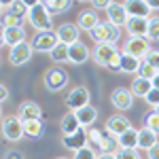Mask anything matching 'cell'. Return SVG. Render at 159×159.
Listing matches in <instances>:
<instances>
[{
	"instance_id": "1",
	"label": "cell",
	"mask_w": 159,
	"mask_h": 159,
	"mask_svg": "<svg viewBox=\"0 0 159 159\" xmlns=\"http://www.w3.org/2000/svg\"><path fill=\"white\" fill-rule=\"evenodd\" d=\"M28 21H30V25H32L36 32L53 30V15L47 11V7H45L43 2L30 9V13H28Z\"/></svg>"
},
{
	"instance_id": "2",
	"label": "cell",
	"mask_w": 159,
	"mask_h": 159,
	"mask_svg": "<svg viewBox=\"0 0 159 159\" xmlns=\"http://www.w3.org/2000/svg\"><path fill=\"white\" fill-rule=\"evenodd\" d=\"M89 36H91V40L96 45L98 43H112V45H117V40L121 38V28H117V25L110 24V21H100L89 32Z\"/></svg>"
},
{
	"instance_id": "3",
	"label": "cell",
	"mask_w": 159,
	"mask_h": 159,
	"mask_svg": "<svg viewBox=\"0 0 159 159\" xmlns=\"http://www.w3.org/2000/svg\"><path fill=\"white\" fill-rule=\"evenodd\" d=\"M0 132H2V138L7 142H19L24 138V121L17 117V115H9L0 121Z\"/></svg>"
},
{
	"instance_id": "4",
	"label": "cell",
	"mask_w": 159,
	"mask_h": 159,
	"mask_svg": "<svg viewBox=\"0 0 159 159\" xmlns=\"http://www.w3.org/2000/svg\"><path fill=\"white\" fill-rule=\"evenodd\" d=\"M68 81H70L68 72H66L64 68H57V66L49 68V70L45 72V76H43V83H45V87L49 89L51 93H57V91H61L64 87L68 85Z\"/></svg>"
},
{
	"instance_id": "5",
	"label": "cell",
	"mask_w": 159,
	"mask_h": 159,
	"mask_svg": "<svg viewBox=\"0 0 159 159\" xmlns=\"http://www.w3.org/2000/svg\"><path fill=\"white\" fill-rule=\"evenodd\" d=\"M148 40L147 36H129L125 43H123V51L121 53H125V55H132V57H138V60H144L147 57V53L151 49H148Z\"/></svg>"
},
{
	"instance_id": "6",
	"label": "cell",
	"mask_w": 159,
	"mask_h": 159,
	"mask_svg": "<svg viewBox=\"0 0 159 159\" xmlns=\"http://www.w3.org/2000/svg\"><path fill=\"white\" fill-rule=\"evenodd\" d=\"M117 53H121L117 45H112V43H98V45L91 49V60L96 61L98 66L106 68L110 64V60H112Z\"/></svg>"
},
{
	"instance_id": "7",
	"label": "cell",
	"mask_w": 159,
	"mask_h": 159,
	"mask_svg": "<svg viewBox=\"0 0 159 159\" xmlns=\"http://www.w3.org/2000/svg\"><path fill=\"white\" fill-rule=\"evenodd\" d=\"M60 40H57V34H55V30H47V32H36L34 36L30 38V45H32V49L38 51V53H49L55 45H57Z\"/></svg>"
},
{
	"instance_id": "8",
	"label": "cell",
	"mask_w": 159,
	"mask_h": 159,
	"mask_svg": "<svg viewBox=\"0 0 159 159\" xmlns=\"http://www.w3.org/2000/svg\"><path fill=\"white\" fill-rule=\"evenodd\" d=\"M32 53H34V49H32V45L28 40L17 45V47H11L9 49V64L15 66V68H21V66H25L32 60Z\"/></svg>"
},
{
	"instance_id": "9",
	"label": "cell",
	"mask_w": 159,
	"mask_h": 159,
	"mask_svg": "<svg viewBox=\"0 0 159 159\" xmlns=\"http://www.w3.org/2000/svg\"><path fill=\"white\" fill-rule=\"evenodd\" d=\"M89 100H91L89 89L79 85V87H72V89L68 91V96H66V106L70 110H79V108H83V106H87Z\"/></svg>"
},
{
	"instance_id": "10",
	"label": "cell",
	"mask_w": 159,
	"mask_h": 159,
	"mask_svg": "<svg viewBox=\"0 0 159 159\" xmlns=\"http://www.w3.org/2000/svg\"><path fill=\"white\" fill-rule=\"evenodd\" d=\"M134 98L136 96L127 87H115L112 93H110V102H112V106L117 110H129L134 106Z\"/></svg>"
},
{
	"instance_id": "11",
	"label": "cell",
	"mask_w": 159,
	"mask_h": 159,
	"mask_svg": "<svg viewBox=\"0 0 159 159\" xmlns=\"http://www.w3.org/2000/svg\"><path fill=\"white\" fill-rule=\"evenodd\" d=\"M17 117L21 121H32V119H43V108L40 104L34 100H24L19 106H17Z\"/></svg>"
},
{
	"instance_id": "12",
	"label": "cell",
	"mask_w": 159,
	"mask_h": 159,
	"mask_svg": "<svg viewBox=\"0 0 159 159\" xmlns=\"http://www.w3.org/2000/svg\"><path fill=\"white\" fill-rule=\"evenodd\" d=\"M89 57H91V51H89V47H87L85 43L76 40L72 45H68V61H70V64L81 66V64H85Z\"/></svg>"
},
{
	"instance_id": "13",
	"label": "cell",
	"mask_w": 159,
	"mask_h": 159,
	"mask_svg": "<svg viewBox=\"0 0 159 159\" xmlns=\"http://www.w3.org/2000/svg\"><path fill=\"white\" fill-rule=\"evenodd\" d=\"M127 19H129V15H127V11H125L123 2H112L108 9H106V21L115 24L117 28H125Z\"/></svg>"
},
{
	"instance_id": "14",
	"label": "cell",
	"mask_w": 159,
	"mask_h": 159,
	"mask_svg": "<svg viewBox=\"0 0 159 159\" xmlns=\"http://www.w3.org/2000/svg\"><path fill=\"white\" fill-rule=\"evenodd\" d=\"M2 40L4 45L11 49V47H17L25 43V28L24 25H11V28H2Z\"/></svg>"
},
{
	"instance_id": "15",
	"label": "cell",
	"mask_w": 159,
	"mask_h": 159,
	"mask_svg": "<svg viewBox=\"0 0 159 159\" xmlns=\"http://www.w3.org/2000/svg\"><path fill=\"white\" fill-rule=\"evenodd\" d=\"M55 34H57V40L60 43H66V45H72L79 40V34H81V30H79V25L76 24H70V21H64L55 28Z\"/></svg>"
},
{
	"instance_id": "16",
	"label": "cell",
	"mask_w": 159,
	"mask_h": 159,
	"mask_svg": "<svg viewBox=\"0 0 159 159\" xmlns=\"http://www.w3.org/2000/svg\"><path fill=\"white\" fill-rule=\"evenodd\" d=\"M87 142H89V138H87V129L85 127H81L79 132H74V134H66L61 138V144L68 148V151H79V148L87 147Z\"/></svg>"
},
{
	"instance_id": "17",
	"label": "cell",
	"mask_w": 159,
	"mask_h": 159,
	"mask_svg": "<svg viewBox=\"0 0 159 159\" xmlns=\"http://www.w3.org/2000/svg\"><path fill=\"white\" fill-rule=\"evenodd\" d=\"M104 127H106L112 136L119 138L123 132H127V129L132 127V123H129V119H127L125 115H112V117L106 119V125H104Z\"/></svg>"
},
{
	"instance_id": "18",
	"label": "cell",
	"mask_w": 159,
	"mask_h": 159,
	"mask_svg": "<svg viewBox=\"0 0 159 159\" xmlns=\"http://www.w3.org/2000/svg\"><path fill=\"white\" fill-rule=\"evenodd\" d=\"M125 30L129 36H148V17H129Z\"/></svg>"
},
{
	"instance_id": "19",
	"label": "cell",
	"mask_w": 159,
	"mask_h": 159,
	"mask_svg": "<svg viewBox=\"0 0 159 159\" xmlns=\"http://www.w3.org/2000/svg\"><path fill=\"white\" fill-rule=\"evenodd\" d=\"M123 7L129 17H148L151 15V7L147 0H125Z\"/></svg>"
},
{
	"instance_id": "20",
	"label": "cell",
	"mask_w": 159,
	"mask_h": 159,
	"mask_svg": "<svg viewBox=\"0 0 159 159\" xmlns=\"http://www.w3.org/2000/svg\"><path fill=\"white\" fill-rule=\"evenodd\" d=\"M98 24H100L98 11H93V9H87V11L79 13V17H76V25H79V30H83V32H91Z\"/></svg>"
},
{
	"instance_id": "21",
	"label": "cell",
	"mask_w": 159,
	"mask_h": 159,
	"mask_svg": "<svg viewBox=\"0 0 159 159\" xmlns=\"http://www.w3.org/2000/svg\"><path fill=\"white\" fill-rule=\"evenodd\" d=\"M74 112H76V119H79V123H81V127H85V129H89L93 123L98 121V108L91 106V104H87V106H83V108L74 110Z\"/></svg>"
},
{
	"instance_id": "22",
	"label": "cell",
	"mask_w": 159,
	"mask_h": 159,
	"mask_svg": "<svg viewBox=\"0 0 159 159\" xmlns=\"http://www.w3.org/2000/svg\"><path fill=\"white\" fill-rule=\"evenodd\" d=\"M60 129H61V136L74 134V132L81 129V123H79V119H76V112H74V110H68V112L60 119Z\"/></svg>"
},
{
	"instance_id": "23",
	"label": "cell",
	"mask_w": 159,
	"mask_h": 159,
	"mask_svg": "<svg viewBox=\"0 0 159 159\" xmlns=\"http://www.w3.org/2000/svg\"><path fill=\"white\" fill-rule=\"evenodd\" d=\"M157 134L155 132H151L148 127H140L138 129V148L140 151H148V148H153L157 144Z\"/></svg>"
},
{
	"instance_id": "24",
	"label": "cell",
	"mask_w": 159,
	"mask_h": 159,
	"mask_svg": "<svg viewBox=\"0 0 159 159\" xmlns=\"http://www.w3.org/2000/svg\"><path fill=\"white\" fill-rule=\"evenodd\" d=\"M98 151L100 153H117V151H119L117 136H112L106 127H104V132H102V140H100V144H98Z\"/></svg>"
},
{
	"instance_id": "25",
	"label": "cell",
	"mask_w": 159,
	"mask_h": 159,
	"mask_svg": "<svg viewBox=\"0 0 159 159\" xmlns=\"http://www.w3.org/2000/svg\"><path fill=\"white\" fill-rule=\"evenodd\" d=\"M129 89H132V93H134L136 98H142V100H144V96L153 89V83H151V79L136 76L134 81H132V87H129Z\"/></svg>"
},
{
	"instance_id": "26",
	"label": "cell",
	"mask_w": 159,
	"mask_h": 159,
	"mask_svg": "<svg viewBox=\"0 0 159 159\" xmlns=\"http://www.w3.org/2000/svg\"><path fill=\"white\" fill-rule=\"evenodd\" d=\"M24 134L25 138H43V134H45V123H43V119H32V121H25L24 123Z\"/></svg>"
},
{
	"instance_id": "27",
	"label": "cell",
	"mask_w": 159,
	"mask_h": 159,
	"mask_svg": "<svg viewBox=\"0 0 159 159\" xmlns=\"http://www.w3.org/2000/svg\"><path fill=\"white\" fill-rule=\"evenodd\" d=\"M117 142H119V148H138V129L129 127L117 138Z\"/></svg>"
},
{
	"instance_id": "28",
	"label": "cell",
	"mask_w": 159,
	"mask_h": 159,
	"mask_svg": "<svg viewBox=\"0 0 159 159\" xmlns=\"http://www.w3.org/2000/svg\"><path fill=\"white\" fill-rule=\"evenodd\" d=\"M43 4L47 7L51 15H60L72 9V0H43Z\"/></svg>"
},
{
	"instance_id": "29",
	"label": "cell",
	"mask_w": 159,
	"mask_h": 159,
	"mask_svg": "<svg viewBox=\"0 0 159 159\" xmlns=\"http://www.w3.org/2000/svg\"><path fill=\"white\" fill-rule=\"evenodd\" d=\"M49 60L53 61V64H66V61H68V45H66V43H57V45L49 51Z\"/></svg>"
},
{
	"instance_id": "30",
	"label": "cell",
	"mask_w": 159,
	"mask_h": 159,
	"mask_svg": "<svg viewBox=\"0 0 159 159\" xmlns=\"http://www.w3.org/2000/svg\"><path fill=\"white\" fill-rule=\"evenodd\" d=\"M140 64H142V60H138V57H132V55H125V53H121V72H125V74H138Z\"/></svg>"
},
{
	"instance_id": "31",
	"label": "cell",
	"mask_w": 159,
	"mask_h": 159,
	"mask_svg": "<svg viewBox=\"0 0 159 159\" xmlns=\"http://www.w3.org/2000/svg\"><path fill=\"white\" fill-rule=\"evenodd\" d=\"M142 125H144V127H148L151 132H155V134L159 136V112H157V110L147 112V115L142 117Z\"/></svg>"
},
{
	"instance_id": "32",
	"label": "cell",
	"mask_w": 159,
	"mask_h": 159,
	"mask_svg": "<svg viewBox=\"0 0 159 159\" xmlns=\"http://www.w3.org/2000/svg\"><path fill=\"white\" fill-rule=\"evenodd\" d=\"M0 25L2 28H11V25H24V19L21 17H17V15H13L11 11H4L0 15Z\"/></svg>"
},
{
	"instance_id": "33",
	"label": "cell",
	"mask_w": 159,
	"mask_h": 159,
	"mask_svg": "<svg viewBox=\"0 0 159 159\" xmlns=\"http://www.w3.org/2000/svg\"><path fill=\"white\" fill-rule=\"evenodd\" d=\"M148 40H159V15L148 17Z\"/></svg>"
},
{
	"instance_id": "34",
	"label": "cell",
	"mask_w": 159,
	"mask_h": 159,
	"mask_svg": "<svg viewBox=\"0 0 159 159\" xmlns=\"http://www.w3.org/2000/svg\"><path fill=\"white\" fill-rule=\"evenodd\" d=\"M72 159H98V153H96L93 148H91L89 144H87V147L79 148V151H74Z\"/></svg>"
},
{
	"instance_id": "35",
	"label": "cell",
	"mask_w": 159,
	"mask_h": 159,
	"mask_svg": "<svg viewBox=\"0 0 159 159\" xmlns=\"http://www.w3.org/2000/svg\"><path fill=\"white\" fill-rule=\"evenodd\" d=\"M115 157L117 159H142L140 153H138V148H119L115 153Z\"/></svg>"
},
{
	"instance_id": "36",
	"label": "cell",
	"mask_w": 159,
	"mask_h": 159,
	"mask_svg": "<svg viewBox=\"0 0 159 159\" xmlns=\"http://www.w3.org/2000/svg\"><path fill=\"white\" fill-rule=\"evenodd\" d=\"M7 11H11L13 15H17V17H21V19H28V13H30V9L25 7L24 2H19V0H17L11 9H7Z\"/></svg>"
},
{
	"instance_id": "37",
	"label": "cell",
	"mask_w": 159,
	"mask_h": 159,
	"mask_svg": "<svg viewBox=\"0 0 159 159\" xmlns=\"http://www.w3.org/2000/svg\"><path fill=\"white\" fill-rule=\"evenodd\" d=\"M157 74V70L151 66V64H147V61L142 60V64H140V68H138V76H144V79H153Z\"/></svg>"
},
{
	"instance_id": "38",
	"label": "cell",
	"mask_w": 159,
	"mask_h": 159,
	"mask_svg": "<svg viewBox=\"0 0 159 159\" xmlns=\"http://www.w3.org/2000/svg\"><path fill=\"white\" fill-rule=\"evenodd\" d=\"M144 102H147V104H148L153 110L157 108V106H159V89H155V87H153L147 96H144Z\"/></svg>"
},
{
	"instance_id": "39",
	"label": "cell",
	"mask_w": 159,
	"mask_h": 159,
	"mask_svg": "<svg viewBox=\"0 0 159 159\" xmlns=\"http://www.w3.org/2000/svg\"><path fill=\"white\" fill-rule=\"evenodd\" d=\"M102 132H104V129H98V127H93V125H91V127L87 129V138H89V142L98 147L100 140H102Z\"/></svg>"
},
{
	"instance_id": "40",
	"label": "cell",
	"mask_w": 159,
	"mask_h": 159,
	"mask_svg": "<svg viewBox=\"0 0 159 159\" xmlns=\"http://www.w3.org/2000/svg\"><path fill=\"white\" fill-rule=\"evenodd\" d=\"M144 61H147V64H151V66H153V68L159 72V51L157 49H151V51H148L147 57H144Z\"/></svg>"
},
{
	"instance_id": "41",
	"label": "cell",
	"mask_w": 159,
	"mask_h": 159,
	"mask_svg": "<svg viewBox=\"0 0 159 159\" xmlns=\"http://www.w3.org/2000/svg\"><path fill=\"white\" fill-rule=\"evenodd\" d=\"M106 70H110V72H121V53H117V55L110 60V64L106 66Z\"/></svg>"
},
{
	"instance_id": "42",
	"label": "cell",
	"mask_w": 159,
	"mask_h": 159,
	"mask_svg": "<svg viewBox=\"0 0 159 159\" xmlns=\"http://www.w3.org/2000/svg\"><path fill=\"white\" fill-rule=\"evenodd\" d=\"M115 0H91V9L93 11H106Z\"/></svg>"
},
{
	"instance_id": "43",
	"label": "cell",
	"mask_w": 159,
	"mask_h": 159,
	"mask_svg": "<svg viewBox=\"0 0 159 159\" xmlns=\"http://www.w3.org/2000/svg\"><path fill=\"white\" fill-rule=\"evenodd\" d=\"M2 159H25V157H24V153H21V151L11 148V151H7V153H4V157H2Z\"/></svg>"
},
{
	"instance_id": "44",
	"label": "cell",
	"mask_w": 159,
	"mask_h": 159,
	"mask_svg": "<svg viewBox=\"0 0 159 159\" xmlns=\"http://www.w3.org/2000/svg\"><path fill=\"white\" fill-rule=\"evenodd\" d=\"M147 155H148V159H159V142H157L153 148H148Z\"/></svg>"
},
{
	"instance_id": "45",
	"label": "cell",
	"mask_w": 159,
	"mask_h": 159,
	"mask_svg": "<svg viewBox=\"0 0 159 159\" xmlns=\"http://www.w3.org/2000/svg\"><path fill=\"white\" fill-rule=\"evenodd\" d=\"M7 100H9V89H7V85H2V83H0V104H2V102H7Z\"/></svg>"
},
{
	"instance_id": "46",
	"label": "cell",
	"mask_w": 159,
	"mask_h": 159,
	"mask_svg": "<svg viewBox=\"0 0 159 159\" xmlns=\"http://www.w3.org/2000/svg\"><path fill=\"white\" fill-rule=\"evenodd\" d=\"M15 2H17V0H0V7H2V9L7 11V9H11Z\"/></svg>"
},
{
	"instance_id": "47",
	"label": "cell",
	"mask_w": 159,
	"mask_h": 159,
	"mask_svg": "<svg viewBox=\"0 0 159 159\" xmlns=\"http://www.w3.org/2000/svg\"><path fill=\"white\" fill-rule=\"evenodd\" d=\"M19 2H24L28 9H32V7H36V4H40L43 0H19Z\"/></svg>"
},
{
	"instance_id": "48",
	"label": "cell",
	"mask_w": 159,
	"mask_h": 159,
	"mask_svg": "<svg viewBox=\"0 0 159 159\" xmlns=\"http://www.w3.org/2000/svg\"><path fill=\"white\" fill-rule=\"evenodd\" d=\"M148 7H151V11H157L159 9V0H147Z\"/></svg>"
},
{
	"instance_id": "49",
	"label": "cell",
	"mask_w": 159,
	"mask_h": 159,
	"mask_svg": "<svg viewBox=\"0 0 159 159\" xmlns=\"http://www.w3.org/2000/svg\"><path fill=\"white\" fill-rule=\"evenodd\" d=\"M98 159H117V157H115V153H100Z\"/></svg>"
},
{
	"instance_id": "50",
	"label": "cell",
	"mask_w": 159,
	"mask_h": 159,
	"mask_svg": "<svg viewBox=\"0 0 159 159\" xmlns=\"http://www.w3.org/2000/svg\"><path fill=\"white\" fill-rule=\"evenodd\" d=\"M151 83H153V87H155V89H159V72L151 79Z\"/></svg>"
},
{
	"instance_id": "51",
	"label": "cell",
	"mask_w": 159,
	"mask_h": 159,
	"mask_svg": "<svg viewBox=\"0 0 159 159\" xmlns=\"http://www.w3.org/2000/svg\"><path fill=\"white\" fill-rule=\"evenodd\" d=\"M4 45V40H2V25H0V47Z\"/></svg>"
},
{
	"instance_id": "52",
	"label": "cell",
	"mask_w": 159,
	"mask_h": 159,
	"mask_svg": "<svg viewBox=\"0 0 159 159\" xmlns=\"http://www.w3.org/2000/svg\"><path fill=\"white\" fill-rule=\"evenodd\" d=\"M2 119H4V117H2V104H0V121H2Z\"/></svg>"
},
{
	"instance_id": "53",
	"label": "cell",
	"mask_w": 159,
	"mask_h": 159,
	"mask_svg": "<svg viewBox=\"0 0 159 159\" xmlns=\"http://www.w3.org/2000/svg\"><path fill=\"white\" fill-rule=\"evenodd\" d=\"M79 2H91V0H79Z\"/></svg>"
},
{
	"instance_id": "54",
	"label": "cell",
	"mask_w": 159,
	"mask_h": 159,
	"mask_svg": "<svg viewBox=\"0 0 159 159\" xmlns=\"http://www.w3.org/2000/svg\"><path fill=\"white\" fill-rule=\"evenodd\" d=\"M2 13H4V9H2V7H0V15H2Z\"/></svg>"
},
{
	"instance_id": "55",
	"label": "cell",
	"mask_w": 159,
	"mask_h": 159,
	"mask_svg": "<svg viewBox=\"0 0 159 159\" xmlns=\"http://www.w3.org/2000/svg\"><path fill=\"white\" fill-rule=\"evenodd\" d=\"M55 159H68V157H55Z\"/></svg>"
},
{
	"instance_id": "56",
	"label": "cell",
	"mask_w": 159,
	"mask_h": 159,
	"mask_svg": "<svg viewBox=\"0 0 159 159\" xmlns=\"http://www.w3.org/2000/svg\"><path fill=\"white\" fill-rule=\"evenodd\" d=\"M155 110H157V112H159V106H157V108H155Z\"/></svg>"
}]
</instances>
